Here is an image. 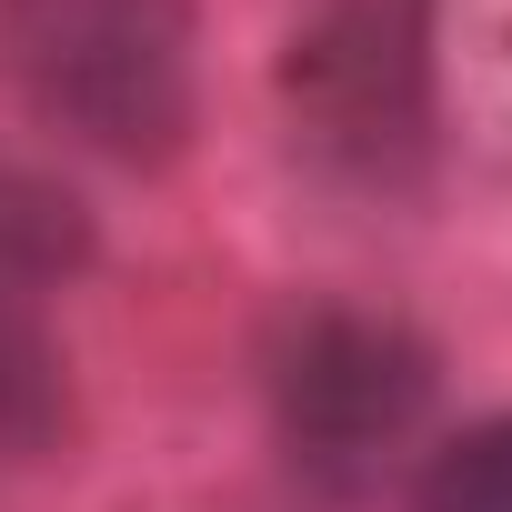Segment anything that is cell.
<instances>
[{
    "label": "cell",
    "mask_w": 512,
    "mask_h": 512,
    "mask_svg": "<svg viewBox=\"0 0 512 512\" xmlns=\"http://www.w3.org/2000/svg\"><path fill=\"white\" fill-rule=\"evenodd\" d=\"M0 81L121 171H171L201 131L191 0H0Z\"/></svg>",
    "instance_id": "1"
},
{
    "label": "cell",
    "mask_w": 512,
    "mask_h": 512,
    "mask_svg": "<svg viewBox=\"0 0 512 512\" xmlns=\"http://www.w3.org/2000/svg\"><path fill=\"white\" fill-rule=\"evenodd\" d=\"M282 131L332 191H412L442 131V0H312L282 41Z\"/></svg>",
    "instance_id": "2"
},
{
    "label": "cell",
    "mask_w": 512,
    "mask_h": 512,
    "mask_svg": "<svg viewBox=\"0 0 512 512\" xmlns=\"http://www.w3.org/2000/svg\"><path fill=\"white\" fill-rule=\"evenodd\" d=\"M262 392H272V432L292 452L302 482L322 492H362L432 412L442 362L412 322L362 312V302H312L272 332L262 352Z\"/></svg>",
    "instance_id": "3"
},
{
    "label": "cell",
    "mask_w": 512,
    "mask_h": 512,
    "mask_svg": "<svg viewBox=\"0 0 512 512\" xmlns=\"http://www.w3.org/2000/svg\"><path fill=\"white\" fill-rule=\"evenodd\" d=\"M91 262H101V231H91L81 191H61L51 171L0 161V302H11V312H41V302L71 292Z\"/></svg>",
    "instance_id": "4"
},
{
    "label": "cell",
    "mask_w": 512,
    "mask_h": 512,
    "mask_svg": "<svg viewBox=\"0 0 512 512\" xmlns=\"http://www.w3.org/2000/svg\"><path fill=\"white\" fill-rule=\"evenodd\" d=\"M71 442V362L41 312L0 302V462H51Z\"/></svg>",
    "instance_id": "5"
},
{
    "label": "cell",
    "mask_w": 512,
    "mask_h": 512,
    "mask_svg": "<svg viewBox=\"0 0 512 512\" xmlns=\"http://www.w3.org/2000/svg\"><path fill=\"white\" fill-rule=\"evenodd\" d=\"M412 512H512V412L462 422L412 472Z\"/></svg>",
    "instance_id": "6"
}]
</instances>
